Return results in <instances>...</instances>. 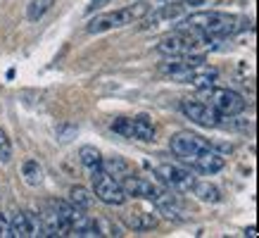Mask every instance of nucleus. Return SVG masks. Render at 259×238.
Segmentation results:
<instances>
[{"label":"nucleus","instance_id":"14","mask_svg":"<svg viewBox=\"0 0 259 238\" xmlns=\"http://www.w3.org/2000/svg\"><path fill=\"white\" fill-rule=\"evenodd\" d=\"M8 229H10V236H17V238H29V236H33L31 224H29V217H26V212H24V210H17V212L12 214V219H10V224H8Z\"/></svg>","mask_w":259,"mask_h":238},{"label":"nucleus","instance_id":"16","mask_svg":"<svg viewBox=\"0 0 259 238\" xmlns=\"http://www.w3.org/2000/svg\"><path fill=\"white\" fill-rule=\"evenodd\" d=\"M69 203L76 210H91V205H93V190H88L86 186H71Z\"/></svg>","mask_w":259,"mask_h":238},{"label":"nucleus","instance_id":"4","mask_svg":"<svg viewBox=\"0 0 259 238\" xmlns=\"http://www.w3.org/2000/svg\"><path fill=\"white\" fill-rule=\"evenodd\" d=\"M217 38L202 36V33L188 31V29H176L174 33L164 36L157 43V50L166 57H193V55H204L207 50H212Z\"/></svg>","mask_w":259,"mask_h":238},{"label":"nucleus","instance_id":"23","mask_svg":"<svg viewBox=\"0 0 259 238\" xmlns=\"http://www.w3.org/2000/svg\"><path fill=\"white\" fill-rule=\"evenodd\" d=\"M245 233H247V236H257V229H254V226H250V229L245 231Z\"/></svg>","mask_w":259,"mask_h":238},{"label":"nucleus","instance_id":"12","mask_svg":"<svg viewBox=\"0 0 259 238\" xmlns=\"http://www.w3.org/2000/svg\"><path fill=\"white\" fill-rule=\"evenodd\" d=\"M190 190H193V195H195L197 200H202V203H207V205H217V203H221L224 200V193H221L219 186H214V183L209 181H197L190 186Z\"/></svg>","mask_w":259,"mask_h":238},{"label":"nucleus","instance_id":"13","mask_svg":"<svg viewBox=\"0 0 259 238\" xmlns=\"http://www.w3.org/2000/svg\"><path fill=\"white\" fill-rule=\"evenodd\" d=\"M121 219H124L128 229L134 231H152L157 226V214L152 212H126Z\"/></svg>","mask_w":259,"mask_h":238},{"label":"nucleus","instance_id":"8","mask_svg":"<svg viewBox=\"0 0 259 238\" xmlns=\"http://www.w3.org/2000/svg\"><path fill=\"white\" fill-rule=\"evenodd\" d=\"M181 112H183L190 122H195V124H200V127H204V129H221V127H228V124H231V119L221 117L212 105L202 103V100H190V98L181 100Z\"/></svg>","mask_w":259,"mask_h":238},{"label":"nucleus","instance_id":"11","mask_svg":"<svg viewBox=\"0 0 259 238\" xmlns=\"http://www.w3.org/2000/svg\"><path fill=\"white\" fill-rule=\"evenodd\" d=\"M121 183V188L128 198H138V200H150V203H155L157 195L162 193V186H157L155 181H150L145 176H134V174H126L119 179Z\"/></svg>","mask_w":259,"mask_h":238},{"label":"nucleus","instance_id":"3","mask_svg":"<svg viewBox=\"0 0 259 238\" xmlns=\"http://www.w3.org/2000/svg\"><path fill=\"white\" fill-rule=\"evenodd\" d=\"M162 74L176 84H190L197 91H207L217 81V69L204 62V55L193 57H169L162 64Z\"/></svg>","mask_w":259,"mask_h":238},{"label":"nucleus","instance_id":"1","mask_svg":"<svg viewBox=\"0 0 259 238\" xmlns=\"http://www.w3.org/2000/svg\"><path fill=\"white\" fill-rule=\"evenodd\" d=\"M169 148L183 165L193 167L200 174H217L226 165L224 152H219L217 145L193 131H176L169 138Z\"/></svg>","mask_w":259,"mask_h":238},{"label":"nucleus","instance_id":"18","mask_svg":"<svg viewBox=\"0 0 259 238\" xmlns=\"http://www.w3.org/2000/svg\"><path fill=\"white\" fill-rule=\"evenodd\" d=\"M57 0H31L29 3V8H26V19L29 22H38L43 17L48 15V10L55 5Z\"/></svg>","mask_w":259,"mask_h":238},{"label":"nucleus","instance_id":"10","mask_svg":"<svg viewBox=\"0 0 259 238\" xmlns=\"http://www.w3.org/2000/svg\"><path fill=\"white\" fill-rule=\"evenodd\" d=\"M152 174L157 176V181L166 188L176 190V193H186L190 190V186L195 183V176L190 169L186 167H179V165H171V162H164V165H157L152 169Z\"/></svg>","mask_w":259,"mask_h":238},{"label":"nucleus","instance_id":"15","mask_svg":"<svg viewBox=\"0 0 259 238\" xmlns=\"http://www.w3.org/2000/svg\"><path fill=\"white\" fill-rule=\"evenodd\" d=\"M100 167L107 172L110 176H114V179H121V176H126V174H131V165L126 162L124 157H119V155H114V157H102V162H100Z\"/></svg>","mask_w":259,"mask_h":238},{"label":"nucleus","instance_id":"6","mask_svg":"<svg viewBox=\"0 0 259 238\" xmlns=\"http://www.w3.org/2000/svg\"><path fill=\"white\" fill-rule=\"evenodd\" d=\"M88 174H91L93 195L100 200V203H105V205H110V207H121L126 200H128V195H126L124 188H121V183H119L114 176L107 174L102 167L91 169Z\"/></svg>","mask_w":259,"mask_h":238},{"label":"nucleus","instance_id":"2","mask_svg":"<svg viewBox=\"0 0 259 238\" xmlns=\"http://www.w3.org/2000/svg\"><path fill=\"white\" fill-rule=\"evenodd\" d=\"M247 26H250V22L240 15L219 12V10H197V12L181 17L176 29H188V31L209 36V38L224 41L228 36H236V33L245 31Z\"/></svg>","mask_w":259,"mask_h":238},{"label":"nucleus","instance_id":"19","mask_svg":"<svg viewBox=\"0 0 259 238\" xmlns=\"http://www.w3.org/2000/svg\"><path fill=\"white\" fill-rule=\"evenodd\" d=\"M79 160H81V165L91 172V169H98V167H100L102 155H100L98 148H93V145H83V148L79 150Z\"/></svg>","mask_w":259,"mask_h":238},{"label":"nucleus","instance_id":"22","mask_svg":"<svg viewBox=\"0 0 259 238\" xmlns=\"http://www.w3.org/2000/svg\"><path fill=\"white\" fill-rule=\"evenodd\" d=\"M76 134V129L74 127H67V129H60V141H69V136Z\"/></svg>","mask_w":259,"mask_h":238},{"label":"nucleus","instance_id":"20","mask_svg":"<svg viewBox=\"0 0 259 238\" xmlns=\"http://www.w3.org/2000/svg\"><path fill=\"white\" fill-rule=\"evenodd\" d=\"M10 160H12V143H10L8 131L0 127V162H3V165H8Z\"/></svg>","mask_w":259,"mask_h":238},{"label":"nucleus","instance_id":"5","mask_svg":"<svg viewBox=\"0 0 259 238\" xmlns=\"http://www.w3.org/2000/svg\"><path fill=\"white\" fill-rule=\"evenodd\" d=\"M150 10H152V5L145 3V0H141V3L112 10V12H102V15L93 17V19L88 22L86 31L88 33H107V31H114V29H124V26H131V24L145 19V17L150 15Z\"/></svg>","mask_w":259,"mask_h":238},{"label":"nucleus","instance_id":"7","mask_svg":"<svg viewBox=\"0 0 259 238\" xmlns=\"http://www.w3.org/2000/svg\"><path fill=\"white\" fill-rule=\"evenodd\" d=\"M112 131L124 138H136L141 143H152L157 138L155 122L148 114H136V117H119L112 122Z\"/></svg>","mask_w":259,"mask_h":238},{"label":"nucleus","instance_id":"24","mask_svg":"<svg viewBox=\"0 0 259 238\" xmlns=\"http://www.w3.org/2000/svg\"><path fill=\"white\" fill-rule=\"evenodd\" d=\"M162 3H174V0H162Z\"/></svg>","mask_w":259,"mask_h":238},{"label":"nucleus","instance_id":"9","mask_svg":"<svg viewBox=\"0 0 259 238\" xmlns=\"http://www.w3.org/2000/svg\"><path fill=\"white\" fill-rule=\"evenodd\" d=\"M207 93V100H209V105H212L214 110L219 112L221 117H238L240 112H245V107H247V103H245V98L238 91H233V88H207L204 91Z\"/></svg>","mask_w":259,"mask_h":238},{"label":"nucleus","instance_id":"21","mask_svg":"<svg viewBox=\"0 0 259 238\" xmlns=\"http://www.w3.org/2000/svg\"><path fill=\"white\" fill-rule=\"evenodd\" d=\"M95 229H98V236H121L117 229V224H112L110 219L95 217Z\"/></svg>","mask_w":259,"mask_h":238},{"label":"nucleus","instance_id":"17","mask_svg":"<svg viewBox=\"0 0 259 238\" xmlns=\"http://www.w3.org/2000/svg\"><path fill=\"white\" fill-rule=\"evenodd\" d=\"M22 176L31 188L40 186V183H43V167L38 165V160H26L22 165Z\"/></svg>","mask_w":259,"mask_h":238}]
</instances>
